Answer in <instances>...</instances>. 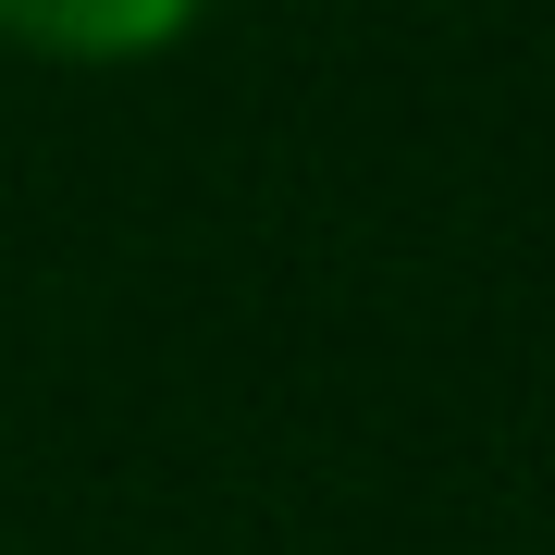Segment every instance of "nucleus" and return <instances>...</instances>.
I'll list each match as a JSON object with an SVG mask.
<instances>
[{
	"label": "nucleus",
	"mask_w": 555,
	"mask_h": 555,
	"mask_svg": "<svg viewBox=\"0 0 555 555\" xmlns=\"http://www.w3.org/2000/svg\"><path fill=\"white\" fill-rule=\"evenodd\" d=\"M210 0H0V38L38 62H149L198 25Z\"/></svg>",
	"instance_id": "nucleus-1"
}]
</instances>
